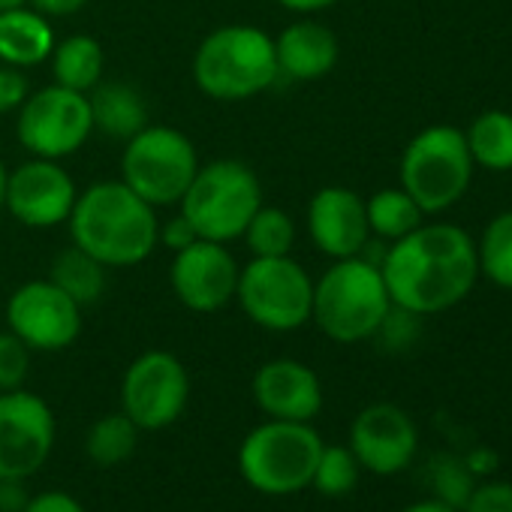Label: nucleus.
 <instances>
[{"label": "nucleus", "mask_w": 512, "mask_h": 512, "mask_svg": "<svg viewBox=\"0 0 512 512\" xmlns=\"http://www.w3.org/2000/svg\"><path fill=\"white\" fill-rule=\"evenodd\" d=\"M392 305L431 317L464 302L476 281V241L452 223H422L386 244L380 260Z\"/></svg>", "instance_id": "obj_1"}, {"label": "nucleus", "mask_w": 512, "mask_h": 512, "mask_svg": "<svg viewBox=\"0 0 512 512\" xmlns=\"http://www.w3.org/2000/svg\"><path fill=\"white\" fill-rule=\"evenodd\" d=\"M73 244L88 250L106 269H127L148 260L157 247L160 223L154 205L124 181H100L76 196L70 211Z\"/></svg>", "instance_id": "obj_2"}, {"label": "nucleus", "mask_w": 512, "mask_h": 512, "mask_svg": "<svg viewBox=\"0 0 512 512\" xmlns=\"http://www.w3.org/2000/svg\"><path fill=\"white\" fill-rule=\"evenodd\" d=\"M392 308L380 266L365 256L335 260L332 269L314 284L311 320L335 344H359L377 335Z\"/></svg>", "instance_id": "obj_3"}, {"label": "nucleus", "mask_w": 512, "mask_h": 512, "mask_svg": "<svg viewBox=\"0 0 512 512\" xmlns=\"http://www.w3.org/2000/svg\"><path fill=\"white\" fill-rule=\"evenodd\" d=\"M193 79L214 100H250L278 79L275 40L253 25L211 31L193 58Z\"/></svg>", "instance_id": "obj_4"}, {"label": "nucleus", "mask_w": 512, "mask_h": 512, "mask_svg": "<svg viewBox=\"0 0 512 512\" xmlns=\"http://www.w3.org/2000/svg\"><path fill=\"white\" fill-rule=\"evenodd\" d=\"M320 452L323 437L311 428V422L269 419L241 440L238 473L256 491L269 497H287L311 488Z\"/></svg>", "instance_id": "obj_5"}, {"label": "nucleus", "mask_w": 512, "mask_h": 512, "mask_svg": "<svg viewBox=\"0 0 512 512\" xmlns=\"http://www.w3.org/2000/svg\"><path fill=\"white\" fill-rule=\"evenodd\" d=\"M178 205L196 238L226 244L244 235L250 217L263 205V187L250 166L238 160H214L196 169Z\"/></svg>", "instance_id": "obj_6"}, {"label": "nucleus", "mask_w": 512, "mask_h": 512, "mask_svg": "<svg viewBox=\"0 0 512 512\" xmlns=\"http://www.w3.org/2000/svg\"><path fill=\"white\" fill-rule=\"evenodd\" d=\"M473 181V157L464 130L431 124L416 133L401 154V187L428 214H440L461 202Z\"/></svg>", "instance_id": "obj_7"}, {"label": "nucleus", "mask_w": 512, "mask_h": 512, "mask_svg": "<svg viewBox=\"0 0 512 512\" xmlns=\"http://www.w3.org/2000/svg\"><path fill=\"white\" fill-rule=\"evenodd\" d=\"M241 311L269 332H296L311 320L314 281L293 256H253L238 272Z\"/></svg>", "instance_id": "obj_8"}, {"label": "nucleus", "mask_w": 512, "mask_h": 512, "mask_svg": "<svg viewBox=\"0 0 512 512\" xmlns=\"http://www.w3.org/2000/svg\"><path fill=\"white\" fill-rule=\"evenodd\" d=\"M199 169L193 142L175 127H145L121 154V181L148 205L181 202Z\"/></svg>", "instance_id": "obj_9"}, {"label": "nucleus", "mask_w": 512, "mask_h": 512, "mask_svg": "<svg viewBox=\"0 0 512 512\" xmlns=\"http://www.w3.org/2000/svg\"><path fill=\"white\" fill-rule=\"evenodd\" d=\"M19 109V142L43 160L76 154L94 133L88 94L70 91L64 85H49L37 94H28Z\"/></svg>", "instance_id": "obj_10"}, {"label": "nucleus", "mask_w": 512, "mask_h": 512, "mask_svg": "<svg viewBox=\"0 0 512 512\" xmlns=\"http://www.w3.org/2000/svg\"><path fill=\"white\" fill-rule=\"evenodd\" d=\"M190 398V377L178 356L148 350L136 356L121 380V410L139 431H163L184 413Z\"/></svg>", "instance_id": "obj_11"}, {"label": "nucleus", "mask_w": 512, "mask_h": 512, "mask_svg": "<svg viewBox=\"0 0 512 512\" xmlns=\"http://www.w3.org/2000/svg\"><path fill=\"white\" fill-rule=\"evenodd\" d=\"M55 413L28 392H0V479H28L52 455Z\"/></svg>", "instance_id": "obj_12"}, {"label": "nucleus", "mask_w": 512, "mask_h": 512, "mask_svg": "<svg viewBox=\"0 0 512 512\" xmlns=\"http://www.w3.org/2000/svg\"><path fill=\"white\" fill-rule=\"evenodd\" d=\"M7 326L31 350L55 353L76 344L82 332V308L52 281H31L10 296Z\"/></svg>", "instance_id": "obj_13"}, {"label": "nucleus", "mask_w": 512, "mask_h": 512, "mask_svg": "<svg viewBox=\"0 0 512 512\" xmlns=\"http://www.w3.org/2000/svg\"><path fill=\"white\" fill-rule=\"evenodd\" d=\"M238 272L241 269L235 266L226 244L196 238L175 253L169 281L184 308L196 314H214L235 299Z\"/></svg>", "instance_id": "obj_14"}, {"label": "nucleus", "mask_w": 512, "mask_h": 512, "mask_svg": "<svg viewBox=\"0 0 512 512\" xmlns=\"http://www.w3.org/2000/svg\"><path fill=\"white\" fill-rule=\"evenodd\" d=\"M350 449L362 470L392 476L410 467L419 449V431L407 410L398 404H371L350 425Z\"/></svg>", "instance_id": "obj_15"}, {"label": "nucleus", "mask_w": 512, "mask_h": 512, "mask_svg": "<svg viewBox=\"0 0 512 512\" xmlns=\"http://www.w3.org/2000/svg\"><path fill=\"white\" fill-rule=\"evenodd\" d=\"M76 196V184L58 160L34 157L13 169L7 181V211L31 229H52L70 220Z\"/></svg>", "instance_id": "obj_16"}, {"label": "nucleus", "mask_w": 512, "mask_h": 512, "mask_svg": "<svg viewBox=\"0 0 512 512\" xmlns=\"http://www.w3.org/2000/svg\"><path fill=\"white\" fill-rule=\"evenodd\" d=\"M308 232L317 250L332 260L359 256L371 241V226L365 214V199L350 187H323L308 205Z\"/></svg>", "instance_id": "obj_17"}, {"label": "nucleus", "mask_w": 512, "mask_h": 512, "mask_svg": "<svg viewBox=\"0 0 512 512\" xmlns=\"http://www.w3.org/2000/svg\"><path fill=\"white\" fill-rule=\"evenodd\" d=\"M253 401L269 419L311 422L323 410V383L296 359H272L253 374Z\"/></svg>", "instance_id": "obj_18"}, {"label": "nucleus", "mask_w": 512, "mask_h": 512, "mask_svg": "<svg viewBox=\"0 0 512 512\" xmlns=\"http://www.w3.org/2000/svg\"><path fill=\"white\" fill-rule=\"evenodd\" d=\"M338 55V37L320 22H296L275 40L278 76L293 82H317L329 76L338 64Z\"/></svg>", "instance_id": "obj_19"}, {"label": "nucleus", "mask_w": 512, "mask_h": 512, "mask_svg": "<svg viewBox=\"0 0 512 512\" xmlns=\"http://www.w3.org/2000/svg\"><path fill=\"white\" fill-rule=\"evenodd\" d=\"M55 52V31L37 10L16 7L0 13V61L7 67H37Z\"/></svg>", "instance_id": "obj_20"}, {"label": "nucleus", "mask_w": 512, "mask_h": 512, "mask_svg": "<svg viewBox=\"0 0 512 512\" xmlns=\"http://www.w3.org/2000/svg\"><path fill=\"white\" fill-rule=\"evenodd\" d=\"M94 130L112 139H133L139 130L148 127V109L142 94L127 82H100L88 91Z\"/></svg>", "instance_id": "obj_21"}, {"label": "nucleus", "mask_w": 512, "mask_h": 512, "mask_svg": "<svg viewBox=\"0 0 512 512\" xmlns=\"http://www.w3.org/2000/svg\"><path fill=\"white\" fill-rule=\"evenodd\" d=\"M467 151L473 166L488 172H509L512 169V112L488 109L470 121L464 130Z\"/></svg>", "instance_id": "obj_22"}, {"label": "nucleus", "mask_w": 512, "mask_h": 512, "mask_svg": "<svg viewBox=\"0 0 512 512\" xmlns=\"http://www.w3.org/2000/svg\"><path fill=\"white\" fill-rule=\"evenodd\" d=\"M49 281L64 290L79 308L94 305L103 290H106V266L91 256L88 250H82L79 244H70L67 250H61L52 263Z\"/></svg>", "instance_id": "obj_23"}, {"label": "nucleus", "mask_w": 512, "mask_h": 512, "mask_svg": "<svg viewBox=\"0 0 512 512\" xmlns=\"http://www.w3.org/2000/svg\"><path fill=\"white\" fill-rule=\"evenodd\" d=\"M52 73L55 85H64L70 91H94L103 76V46L94 37L76 34L64 43H55L52 52Z\"/></svg>", "instance_id": "obj_24"}, {"label": "nucleus", "mask_w": 512, "mask_h": 512, "mask_svg": "<svg viewBox=\"0 0 512 512\" xmlns=\"http://www.w3.org/2000/svg\"><path fill=\"white\" fill-rule=\"evenodd\" d=\"M365 214H368L371 235H377L383 241H398V238H404L407 232H413L416 226L425 223V211L416 205V199L404 187L377 190L365 202Z\"/></svg>", "instance_id": "obj_25"}, {"label": "nucleus", "mask_w": 512, "mask_h": 512, "mask_svg": "<svg viewBox=\"0 0 512 512\" xmlns=\"http://www.w3.org/2000/svg\"><path fill=\"white\" fill-rule=\"evenodd\" d=\"M139 443V428L136 422L121 410V413H109L100 416L85 437V452L94 464L100 467H115L121 461H127L136 452Z\"/></svg>", "instance_id": "obj_26"}, {"label": "nucleus", "mask_w": 512, "mask_h": 512, "mask_svg": "<svg viewBox=\"0 0 512 512\" xmlns=\"http://www.w3.org/2000/svg\"><path fill=\"white\" fill-rule=\"evenodd\" d=\"M479 275L491 284L512 290V208L494 214L476 241Z\"/></svg>", "instance_id": "obj_27"}, {"label": "nucleus", "mask_w": 512, "mask_h": 512, "mask_svg": "<svg viewBox=\"0 0 512 512\" xmlns=\"http://www.w3.org/2000/svg\"><path fill=\"white\" fill-rule=\"evenodd\" d=\"M253 256H290L296 244V223L284 208L260 205L244 229Z\"/></svg>", "instance_id": "obj_28"}, {"label": "nucleus", "mask_w": 512, "mask_h": 512, "mask_svg": "<svg viewBox=\"0 0 512 512\" xmlns=\"http://www.w3.org/2000/svg\"><path fill=\"white\" fill-rule=\"evenodd\" d=\"M362 464L356 461L350 446H326L317 458L311 488H317L323 497H344L356 488Z\"/></svg>", "instance_id": "obj_29"}, {"label": "nucleus", "mask_w": 512, "mask_h": 512, "mask_svg": "<svg viewBox=\"0 0 512 512\" xmlns=\"http://www.w3.org/2000/svg\"><path fill=\"white\" fill-rule=\"evenodd\" d=\"M431 482H434L437 500L449 503V506L458 509V512H461V506L467 503L470 491L476 488V485H473V470L467 467V461L452 458V455L434 458V464H431Z\"/></svg>", "instance_id": "obj_30"}, {"label": "nucleus", "mask_w": 512, "mask_h": 512, "mask_svg": "<svg viewBox=\"0 0 512 512\" xmlns=\"http://www.w3.org/2000/svg\"><path fill=\"white\" fill-rule=\"evenodd\" d=\"M28 371H31V347L10 329L0 332V392L22 389Z\"/></svg>", "instance_id": "obj_31"}, {"label": "nucleus", "mask_w": 512, "mask_h": 512, "mask_svg": "<svg viewBox=\"0 0 512 512\" xmlns=\"http://www.w3.org/2000/svg\"><path fill=\"white\" fill-rule=\"evenodd\" d=\"M419 320H422L419 314H410V311L392 305L374 338H383L389 350H407L419 338Z\"/></svg>", "instance_id": "obj_32"}, {"label": "nucleus", "mask_w": 512, "mask_h": 512, "mask_svg": "<svg viewBox=\"0 0 512 512\" xmlns=\"http://www.w3.org/2000/svg\"><path fill=\"white\" fill-rule=\"evenodd\" d=\"M461 512H512V482L476 485Z\"/></svg>", "instance_id": "obj_33"}, {"label": "nucleus", "mask_w": 512, "mask_h": 512, "mask_svg": "<svg viewBox=\"0 0 512 512\" xmlns=\"http://www.w3.org/2000/svg\"><path fill=\"white\" fill-rule=\"evenodd\" d=\"M28 100V79L19 67H0V115L19 109Z\"/></svg>", "instance_id": "obj_34"}, {"label": "nucleus", "mask_w": 512, "mask_h": 512, "mask_svg": "<svg viewBox=\"0 0 512 512\" xmlns=\"http://www.w3.org/2000/svg\"><path fill=\"white\" fill-rule=\"evenodd\" d=\"M25 512H85V506L70 491H43L34 494L25 506Z\"/></svg>", "instance_id": "obj_35"}, {"label": "nucleus", "mask_w": 512, "mask_h": 512, "mask_svg": "<svg viewBox=\"0 0 512 512\" xmlns=\"http://www.w3.org/2000/svg\"><path fill=\"white\" fill-rule=\"evenodd\" d=\"M157 241H163L169 250H184L187 244H193L196 241V232H193V226L187 223V217L184 214H178L175 220H169L163 229H160V235H157Z\"/></svg>", "instance_id": "obj_36"}, {"label": "nucleus", "mask_w": 512, "mask_h": 512, "mask_svg": "<svg viewBox=\"0 0 512 512\" xmlns=\"http://www.w3.org/2000/svg\"><path fill=\"white\" fill-rule=\"evenodd\" d=\"M28 500L25 479H0V512H25Z\"/></svg>", "instance_id": "obj_37"}, {"label": "nucleus", "mask_w": 512, "mask_h": 512, "mask_svg": "<svg viewBox=\"0 0 512 512\" xmlns=\"http://www.w3.org/2000/svg\"><path fill=\"white\" fill-rule=\"evenodd\" d=\"M34 4V10L37 13H43L46 19L52 16V19H64V16H73V13H79L88 0H31Z\"/></svg>", "instance_id": "obj_38"}, {"label": "nucleus", "mask_w": 512, "mask_h": 512, "mask_svg": "<svg viewBox=\"0 0 512 512\" xmlns=\"http://www.w3.org/2000/svg\"><path fill=\"white\" fill-rule=\"evenodd\" d=\"M284 10H293V13H320V10H329L335 7L338 0H278Z\"/></svg>", "instance_id": "obj_39"}, {"label": "nucleus", "mask_w": 512, "mask_h": 512, "mask_svg": "<svg viewBox=\"0 0 512 512\" xmlns=\"http://www.w3.org/2000/svg\"><path fill=\"white\" fill-rule=\"evenodd\" d=\"M404 512H458V509H452V506L443 503V500H419V503L407 506Z\"/></svg>", "instance_id": "obj_40"}, {"label": "nucleus", "mask_w": 512, "mask_h": 512, "mask_svg": "<svg viewBox=\"0 0 512 512\" xmlns=\"http://www.w3.org/2000/svg\"><path fill=\"white\" fill-rule=\"evenodd\" d=\"M7 181H10V169L0 160V211L7 208Z\"/></svg>", "instance_id": "obj_41"}, {"label": "nucleus", "mask_w": 512, "mask_h": 512, "mask_svg": "<svg viewBox=\"0 0 512 512\" xmlns=\"http://www.w3.org/2000/svg\"><path fill=\"white\" fill-rule=\"evenodd\" d=\"M28 0H0V13L4 10H16V7H25Z\"/></svg>", "instance_id": "obj_42"}]
</instances>
